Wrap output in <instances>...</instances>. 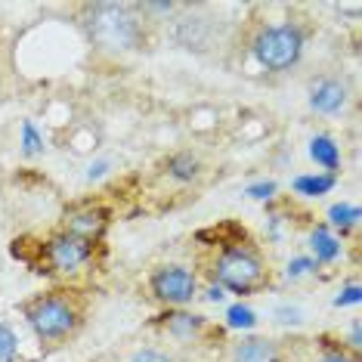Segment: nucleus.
Segmentation results:
<instances>
[{
  "instance_id": "f257e3e1",
  "label": "nucleus",
  "mask_w": 362,
  "mask_h": 362,
  "mask_svg": "<svg viewBox=\"0 0 362 362\" xmlns=\"http://www.w3.org/2000/svg\"><path fill=\"white\" fill-rule=\"evenodd\" d=\"M192 267L202 282L238 298H257L276 288V267L260 238L242 223H220L204 229L195 242Z\"/></svg>"
},
{
  "instance_id": "f03ea898",
  "label": "nucleus",
  "mask_w": 362,
  "mask_h": 362,
  "mask_svg": "<svg viewBox=\"0 0 362 362\" xmlns=\"http://www.w3.org/2000/svg\"><path fill=\"white\" fill-rule=\"evenodd\" d=\"M13 257L25 263L35 276L47 279V285L90 288L105 269L109 245L87 242L59 226H50L44 233H25L13 238Z\"/></svg>"
},
{
  "instance_id": "7ed1b4c3",
  "label": "nucleus",
  "mask_w": 362,
  "mask_h": 362,
  "mask_svg": "<svg viewBox=\"0 0 362 362\" xmlns=\"http://www.w3.org/2000/svg\"><path fill=\"white\" fill-rule=\"evenodd\" d=\"M75 22L90 50L109 59L149 53L158 37V22L149 16L146 4H115V0L81 4Z\"/></svg>"
},
{
  "instance_id": "20e7f679",
  "label": "nucleus",
  "mask_w": 362,
  "mask_h": 362,
  "mask_svg": "<svg viewBox=\"0 0 362 362\" xmlns=\"http://www.w3.org/2000/svg\"><path fill=\"white\" fill-rule=\"evenodd\" d=\"M93 291L78 285H47L19 300V316L44 353L65 350L87 332Z\"/></svg>"
},
{
  "instance_id": "39448f33",
  "label": "nucleus",
  "mask_w": 362,
  "mask_h": 362,
  "mask_svg": "<svg viewBox=\"0 0 362 362\" xmlns=\"http://www.w3.org/2000/svg\"><path fill=\"white\" fill-rule=\"evenodd\" d=\"M313 28L307 19L282 16V19H251L242 28V47L248 50L260 71L267 75H291L300 69L310 47Z\"/></svg>"
},
{
  "instance_id": "423d86ee",
  "label": "nucleus",
  "mask_w": 362,
  "mask_h": 362,
  "mask_svg": "<svg viewBox=\"0 0 362 362\" xmlns=\"http://www.w3.org/2000/svg\"><path fill=\"white\" fill-rule=\"evenodd\" d=\"M146 328H149L158 341L189 353V356H192V353H217L229 337V332L217 319H208L204 313H195L192 307L158 310Z\"/></svg>"
},
{
  "instance_id": "0eeeda50",
  "label": "nucleus",
  "mask_w": 362,
  "mask_h": 362,
  "mask_svg": "<svg viewBox=\"0 0 362 362\" xmlns=\"http://www.w3.org/2000/svg\"><path fill=\"white\" fill-rule=\"evenodd\" d=\"M143 288H146L149 303H155L158 310H186L199 298L202 279L195 273L192 263L168 260V263L149 267V273L143 279Z\"/></svg>"
},
{
  "instance_id": "6e6552de",
  "label": "nucleus",
  "mask_w": 362,
  "mask_h": 362,
  "mask_svg": "<svg viewBox=\"0 0 362 362\" xmlns=\"http://www.w3.org/2000/svg\"><path fill=\"white\" fill-rule=\"evenodd\" d=\"M303 341H288L273 334H242L226 337V344L214 356L217 362H300Z\"/></svg>"
},
{
  "instance_id": "1a4fd4ad",
  "label": "nucleus",
  "mask_w": 362,
  "mask_h": 362,
  "mask_svg": "<svg viewBox=\"0 0 362 362\" xmlns=\"http://www.w3.org/2000/svg\"><path fill=\"white\" fill-rule=\"evenodd\" d=\"M112 223H115L112 204L100 199V195H84V199H71L69 204H62L53 226H59L71 235L87 238V242H105Z\"/></svg>"
},
{
  "instance_id": "9d476101",
  "label": "nucleus",
  "mask_w": 362,
  "mask_h": 362,
  "mask_svg": "<svg viewBox=\"0 0 362 362\" xmlns=\"http://www.w3.org/2000/svg\"><path fill=\"white\" fill-rule=\"evenodd\" d=\"M174 40L189 53H208L220 40V19L202 6H180L174 13Z\"/></svg>"
},
{
  "instance_id": "9b49d317",
  "label": "nucleus",
  "mask_w": 362,
  "mask_h": 362,
  "mask_svg": "<svg viewBox=\"0 0 362 362\" xmlns=\"http://www.w3.org/2000/svg\"><path fill=\"white\" fill-rule=\"evenodd\" d=\"M307 103L316 115H325V118H337L350 109L353 103V84L344 71H325V75H316L310 81L307 90Z\"/></svg>"
},
{
  "instance_id": "f8f14e48",
  "label": "nucleus",
  "mask_w": 362,
  "mask_h": 362,
  "mask_svg": "<svg viewBox=\"0 0 362 362\" xmlns=\"http://www.w3.org/2000/svg\"><path fill=\"white\" fill-rule=\"evenodd\" d=\"M158 177L174 186H199L208 177V164L195 149H174L158 161Z\"/></svg>"
},
{
  "instance_id": "ddd939ff",
  "label": "nucleus",
  "mask_w": 362,
  "mask_h": 362,
  "mask_svg": "<svg viewBox=\"0 0 362 362\" xmlns=\"http://www.w3.org/2000/svg\"><path fill=\"white\" fill-rule=\"evenodd\" d=\"M300 362H362L359 350H353L344 337L337 334H316L303 347Z\"/></svg>"
},
{
  "instance_id": "4468645a",
  "label": "nucleus",
  "mask_w": 362,
  "mask_h": 362,
  "mask_svg": "<svg viewBox=\"0 0 362 362\" xmlns=\"http://www.w3.org/2000/svg\"><path fill=\"white\" fill-rule=\"evenodd\" d=\"M124 362H189V353L170 347V344H164L155 337V341L139 344V347L130 350Z\"/></svg>"
}]
</instances>
